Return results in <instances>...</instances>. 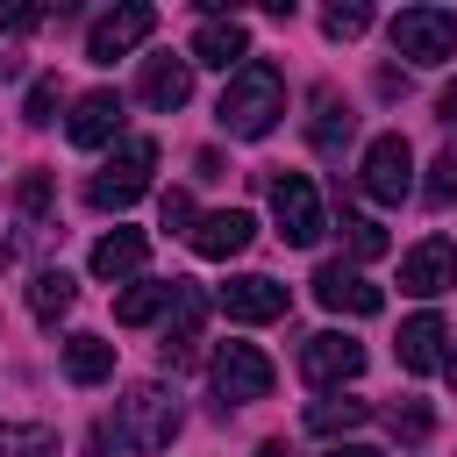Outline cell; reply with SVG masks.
<instances>
[{"label":"cell","mask_w":457,"mask_h":457,"mask_svg":"<svg viewBox=\"0 0 457 457\" xmlns=\"http://www.w3.org/2000/svg\"><path fill=\"white\" fill-rule=\"evenodd\" d=\"M179 393H164L157 378H143V386H129L121 400H114V414H107V436H114V450L121 457H157L171 436H179Z\"/></svg>","instance_id":"6da1fadb"},{"label":"cell","mask_w":457,"mask_h":457,"mask_svg":"<svg viewBox=\"0 0 457 457\" xmlns=\"http://www.w3.org/2000/svg\"><path fill=\"white\" fill-rule=\"evenodd\" d=\"M278 114H286V79H278V64H264V57H250V64L221 86V107H214V121H221L228 136H243V143L271 136Z\"/></svg>","instance_id":"7a4b0ae2"},{"label":"cell","mask_w":457,"mask_h":457,"mask_svg":"<svg viewBox=\"0 0 457 457\" xmlns=\"http://www.w3.org/2000/svg\"><path fill=\"white\" fill-rule=\"evenodd\" d=\"M150 171H157V143H150V136H121V150L86 179V200H93L100 214H121L129 200L150 193Z\"/></svg>","instance_id":"3957f363"},{"label":"cell","mask_w":457,"mask_h":457,"mask_svg":"<svg viewBox=\"0 0 457 457\" xmlns=\"http://www.w3.org/2000/svg\"><path fill=\"white\" fill-rule=\"evenodd\" d=\"M457 50V14L450 7H400L393 14V57L407 64H443Z\"/></svg>","instance_id":"277c9868"},{"label":"cell","mask_w":457,"mask_h":457,"mask_svg":"<svg viewBox=\"0 0 457 457\" xmlns=\"http://www.w3.org/2000/svg\"><path fill=\"white\" fill-rule=\"evenodd\" d=\"M207 378H214V393H221V407H250V400H264L271 393V357L257 350V343H221L214 350V364H207Z\"/></svg>","instance_id":"5b68a950"},{"label":"cell","mask_w":457,"mask_h":457,"mask_svg":"<svg viewBox=\"0 0 457 457\" xmlns=\"http://www.w3.org/2000/svg\"><path fill=\"white\" fill-rule=\"evenodd\" d=\"M364 193L371 200H386V207H400L407 193H414V150H407V136L400 129H386V136H371L364 143Z\"/></svg>","instance_id":"8992f818"},{"label":"cell","mask_w":457,"mask_h":457,"mask_svg":"<svg viewBox=\"0 0 457 457\" xmlns=\"http://www.w3.org/2000/svg\"><path fill=\"white\" fill-rule=\"evenodd\" d=\"M264 186H271V214H278V236L307 250V243L321 236V193H314V179H307V171H271Z\"/></svg>","instance_id":"52a82bcc"},{"label":"cell","mask_w":457,"mask_h":457,"mask_svg":"<svg viewBox=\"0 0 457 457\" xmlns=\"http://www.w3.org/2000/svg\"><path fill=\"white\" fill-rule=\"evenodd\" d=\"M357 371H364V343H357V336L321 328V336L300 343V378H307V386H350Z\"/></svg>","instance_id":"ba28073f"},{"label":"cell","mask_w":457,"mask_h":457,"mask_svg":"<svg viewBox=\"0 0 457 457\" xmlns=\"http://www.w3.org/2000/svg\"><path fill=\"white\" fill-rule=\"evenodd\" d=\"M150 29H157V7L129 0V7L100 14V21L86 29V57H93V64H114V57H129L136 43H150Z\"/></svg>","instance_id":"9c48e42d"},{"label":"cell","mask_w":457,"mask_h":457,"mask_svg":"<svg viewBox=\"0 0 457 457\" xmlns=\"http://www.w3.org/2000/svg\"><path fill=\"white\" fill-rule=\"evenodd\" d=\"M186 57H193V64H214V71L236 79V71L250 64V29H243L236 14H207V21L193 29V50H186Z\"/></svg>","instance_id":"30bf717a"},{"label":"cell","mask_w":457,"mask_h":457,"mask_svg":"<svg viewBox=\"0 0 457 457\" xmlns=\"http://www.w3.org/2000/svg\"><path fill=\"white\" fill-rule=\"evenodd\" d=\"M400 286H407V293H421V300L450 293V286H457V243H450V236L414 243V250L400 257Z\"/></svg>","instance_id":"8fae6325"},{"label":"cell","mask_w":457,"mask_h":457,"mask_svg":"<svg viewBox=\"0 0 457 457\" xmlns=\"http://www.w3.org/2000/svg\"><path fill=\"white\" fill-rule=\"evenodd\" d=\"M64 136H71L79 150H100V143H114V136H121V93H114V86H93V93H79V100H71V121H64Z\"/></svg>","instance_id":"7c38bea8"},{"label":"cell","mask_w":457,"mask_h":457,"mask_svg":"<svg viewBox=\"0 0 457 457\" xmlns=\"http://www.w3.org/2000/svg\"><path fill=\"white\" fill-rule=\"evenodd\" d=\"M250 236H257V221L243 214V207H214V214H200L193 221V257H207V264H228L236 250H250Z\"/></svg>","instance_id":"4fadbf2b"},{"label":"cell","mask_w":457,"mask_h":457,"mask_svg":"<svg viewBox=\"0 0 457 457\" xmlns=\"http://www.w3.org/2000/svg\"><path fill=\"white\" fill-rule=\"evenodd\" d=\"M314 300H321L328 314H378V307H386V293H378L357 264H321V271H314Z\"/></svg>","instance_id":"5bb4252c"},{"label":"cell","mask_w":457,"mask_h":457,"mask_svg":"<svg viewBox=\"0 0 457 457\" xmlns=\"http://www.w3.org/2000/svg\"><path fill=\"white\" fill-rule=\"evenodd\" d=\"M214 307H221L228 321H278V314H286V286L264 278V271H243V278H228V286L214 293Z\"/></svg>","instance_id":"9a60e30c"},{"label":"cell","mask_w":457,"mask_h":457,"mask_svg":"<svg viewBox=\"0 0 457 457\" xmlns=\"http://www.w3.org/2000/svg\"><path fill=\"white\" fill-rule=\"evenodd\" d=\"M200 321H207V293L193 286V278H179V293H171V321H164V364H186L193 357V343H200Z\"/></svg>","instance_id":"2e32d148"},{"label":"cell","mask_w":457,"mask_h":457,"mask_svg":"<svg viewBox=\"0 0 457 457\" xmlns=\"http://www.w3.org/2000/svg\"><path fill=\"white\" fill-rule=\"evenodd\" d=\"M443 343H450V336H443V314H428V307L407 314V321H400V343H393V350H400V371H414V378H421V371H443Z\"/></svg>","instance_id":"e0dca14e"},{"label":"cell","mask_w":457,"mask_h":457,"mask_svg":"<svg viewBox=\"0 0 457 457\" xmlns=\"http://www.w3.org/2000/svg\"><path fill=\"white\" fill-rule=\"evenodd\" d=\"M136 93H143L157 114L186 107V93H193V57H143V79H136Z\"/></svg>","instance_id":"ac0fdd59"},{"label":"cell","mask_w":457,"mask_h":457,"mask_svg":"<svg viewBox=\"0 0 457 457\" xmlns=\"http://www.w3.org/2000/svg\"><path fill=\"white\" fill-rule=\"evenodd\" d=\"M143 257H150V236H143V228H107L86 264H93V278H136Z\"/></svg>","instance_id":"d6986e66"},{"label":"cell","mask_w":457,"mask_h":457,"mask_svg":"<svg viewBox=\"0 0 457 457\" xmlns=\"http://www.w3.org/2000/svg\"><path fill=\"white\" fill-rule=\"evenodd\" d=\"M350 129H357V114H350V100H343L336 86H314V121H307V143H314L321 157H336V150L350 143Z\"/></svg>","instance_id":"ffe728a7"},{"label":"cell","mask_w":457,"mask_h":457,"mask_svg":"<svg viewBox=\"0 0 457 457\" xmlns=\"http://www.w3.org/2000/svg\"><path fill=\"white\" fill-rule=\"evenodd\" d=\"M171 293H179V278H136V286L114 300V321H121V328H143V321L171 314Z\"/></svg>","instance_id":"44dd1931"},{"label":"cell","mask_w":457,"mask_h":457,"mask_svg":"<svg viewBox=\"0 0 457 457\" xmlns=\"http://www.w3.org/2000/svg\"><path fill=\"white\" fill-rule=\"evenodd\" d=\"M64 378H71V386L114 378V343H107V336H64Z\"/></svg>","instance_id":"7402d4cb"},{"label":"cell","mask_w":457,"mask_h":457,"mask_svg":"<svg viewBox=\"0 0 457 457\" xmlns=\"http://www.w3.org/2000/svg\"><path fill=\"white\" fill-rule=\"evenodd\" d=\"M71 300H79V278H71L64 264H50V271L29 278V314H36V321H64Z\"/></svg>","instance_id":"603a6c76"},{"label":"cell","mask_w":457,"mask_h":457,"mask_svg":"<svg viewBox=\"0 0 457 457\" xmlns=\"http://www.w3.org/2000/svg\"><path fill=\"white\" fill-rule=\"evenodd\" d=\"M364 421H371L364 400H314V407H307V428H314V436H350V428H364Z\"/></svg>","instance_id":"cb8c5ba5"},{"label":"cell","mask_w":457,"mask_h":457,"mask_svg":"<svg viewBox=\"0 0 457 457\" xmlns=\"http://www.w3.org/2000/svg\"><path fill=\"white\" fill-rule=\"evenodd\" d=\"M0 457H57V428H43V421H0Z\"/></svg>","instance_id":"d4e9b609"},{"label":"cell","mask_w":457,"mask_h":457,"mask_svg":"<svg viewBox=\"0 0 457 457\" xmlns=\"http://www.w3.org/2000/svg\"><path fill=\"white\" fill-rule=\"evenodd\" d=\"M343 243H350V257H357V264L386 257V228H378L371 214H343Z\"/></svg>","instance_id":"484cf974"},{"label":"cell","mask_w":457,"mask_h":457,"mask_svg":"<svg viewBox=\"0 0 457 457\" xmlns=\"http://www.w3.org/2000/svg\"><path fill=\"white\" fill-rule=\"evenodd\" d=\"M321 29H328L336 43H350V36H364V29H371V7H364V0H336V7L321 14Z\"/></svg>","instance_id":"4316f807"},{"label":"cell","mask_w":457,"mask_h":457,"mask_svg":"<svg viewBox=\"0 0 457 457\" xmlns=\"http://www.w3.org/2000/svg\"><path fill=\"white\" fill-rule=\"evenodd\" d=\"M421 193H428V207H450V200H457V150H443V157L428 164Z\"/></svg>","instance_id":"83f0119b"},{"label":"cell","mask_w":457,"mask_h":457,"mask_svg":"<svg viewBox=\"0 0 457 457\" xmlns=\"http://www.w3.org/2000/svg\"><path fill=\"white\" fill-rule=\"evenodd\" d=\"M21 121H29V129H50V121H57V79H36V86H29Z\"/></svg>","instance_id":"f1b7e54d"},{"label":"cell","mask_w":457,"mask_h":457,"mask_svg":"<svg viewBox=\"0 0 457 457\" xmlns=\"http://www.w3.org/2000/svg\"><path fill=\"white\" fill-rule=\"evenodd\" d=\"M386 421H393V436H400V443H428V428H436V414H428L421 400H407V407H393Z\"/></svg>","instance_id":"f546056e"},{"label":"cell","mask_w":457,"mask_h":457,"mask_svg":"<svg viewBox=\"0 0 457 457\" xmlns=\"http://www.w3.org/2000/svg\"><path fill=\"white\" fill-rule=\"evenodd\" d=\"M14 207H21L29 221H43V214H50V179H43V171H29V179L14 186Z\"/></svg>","instance_id":"4dcf8cb0"},{"label":"cell","mask_w":457,"mask_h":457,"mask_svg":"<svg viewBox=\"0 0 457 457\" xmlns=\"http://www.w3.org/2000/svg\"><path fill=\"white\" fill-rule=\"evenodd\" d=\"M193 221H200V214H193V200H186V193H164V228L193 236Z\"/></svg>","instance_id":"1f68e13d"},{"label":"cell","mask_w":457,"mask_h":457,"mask_svg":"<svg viewBox=\"0 0 457 457\" xmlns=\"http://www.w3.org/2000/svg\"><path fill=\"white\" fill-rule=\"evenodd\" d=\"M36 21H43V14H36L29 0H0V29H7V36H21V29H36Z\"/></svg>","instance_id":"d6a6232c"},{"label":"cell","mask_w":457,"mask_h":457,"mask_svg":"<svg viewBox=\"0 0 457 457\" xmlns=\"http://www.w3.org/2000/svg\"><path fill=\"white\" fill-rule=\"evenodd\" d=\"M436 114H443V129H457V79L436 93Z\"/></svg>","instance_id":"836d02e7"},{"label":"cell","mask_w":457,"mask_h":457,"mask_svg":"<svg viewBox=\"0 0 457 457\" xmlns=\"http://www.w3.org/2000/svg\"><path fill=\"white\" fill-rule=\"evenodd\" d=\"M321 457H378V450H371V443H328Z\"/></svg>","instance_id":"e575fe53"},{"label":"cell","mask_w":457,"mask_h":457,"mask_svg":"<svg viewBox=\"0 0 457 457\" xmlns=\"http://www.w3.org/2000/svg\"><path fill=\"white\" fill-rule=\"evenodd\" d=\"M257 457H286V443H257Z\"/></svg>","instance_id":"d590c367"},{"label":"cell","mask_w":457,"mask_h":457,"mask_svg":"<svg viewBox=\"0 0 457 457\" xmlns=\"http://www.w3.org/2000/svg\"><path fill=\"white\" fill-rule=\"evenodd\" d=\"M443 371H450V386H457V357H443Z\"/></svg>","instance_id":"8d00e7d4"}]
</instances>
